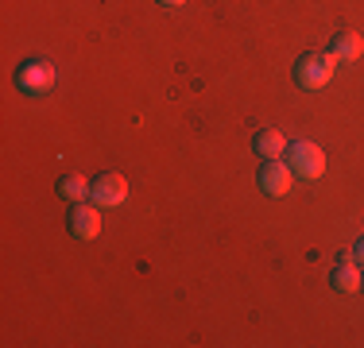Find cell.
<instances>
[{
    "label": "cell",
    "mask_w": 364,
    "mask_h": 348,
    "mask_svg": "<svg viewBox=\"0 0 364 348\" xmlns=\"http://www.w3.org/2000/svg\"><path fill=\"white\" fill-rule=\"evenodd\" d=\"M287 167L294 170V178H322L326 174V151L310 139H299V143L287 147Z\"/></svg>",
    "instance_id": "6da1fadb"
},
{
    "label": "cell",
    "mask_w": 364,
    "mask_h": 348,
    "mask_svg": "<svg viewBox=\"0 0 364 348\" xmlns=\"http://www.w3.org/2000/svg\"><path fill=\"white\" fill-rule=\"evenodd\" d=\"M337 58L333 55H302L299 62H294V82L302 85V89H322L329 82V74H333Z\"/></svg>",
    "instance_id": "7a4b0ae2"
},
{
    "label": "cell",
    "mask_w": 364,
    "mask_h": 348,
    "mask_svg": "<svg viewBox=\"0 0 364 348\" xmlns=\"http://www.w3.org/2000/svg\"><path fill=\"white\" fill-rule=\"evenodd\" d=\"M128 197V182L124 174H97V178L90 182V202L101 205V209H117L120 202Z\"/></svg>",
    "instance_id": "3957f363"
},
{
    "label": "cell",
    "mask_w": 364,
    "mask_h": 348,
    "mask_svg": "<svg viewBox=\"0 0 364 348\" xmlns=\"http://www.w3.org/2000/svg\"><path fill=\"white\" fill-rule=\"evenodd\" d=\"M256 182H259V190H264L267 197H283V194L291 190V182H294V170H291L283 159H264V167H259Z\"/></svg>",
    "instance_id": "277c9868"
},
{
    "label": "cell",
    "mask_w": 364,
    "mask_h": 348,
    "mask_svg": "<svg viewBox=\"0 0 364 348\" xmlns=\"http://www.w3.org/2000/svg\"><path fill=\"white\" fill-rule=\"evenodd\" d=\"M16 85H20L23 93H31V97H43V93L55 85V70L47 62H39V58H31V62H23L16 70Z\"/></svg>",
    "instance_id": "5b68a950"
},
{
    "label": "cell",
    "mask_w": 364,
    "mask_h": 348,
    "mask_svg": "<svg viewBox=\"0 0 364 348\" xmlns=\"http://www.w3.org/2000/svg\"><path fill=\"white\" fill-rule=\"evenodd\" d=\"M70 232L77 240H93L101 232V205H85V202H74L70 209Z\"/></svg>",
    "instance_id": "8992f818"
},
{
    "label": "cell",
    "mask_w": 364,
    "mask_h": 348,
    "mask_svg": "<svg viewBox=\"0 0 364 348\" xmlns=\"http://www.w3.org/2000/svg\"><path fill=\"white\" fill-rule=\"evenodd\" d=\"M287 139H283L279 128H264V132H256L252 136V151L256 155H264V159H283L287 155Z\"/></svg>",
    "instance_id": "52a82bcc"
},
{
    "label": "cell",
    "mask_w": 364,
    "mask_h": 348,
    "mask_svg": "<svg viewBox=\"0 0 364 348\" xmlns=\"http://www.w3.org/2000/svg\"><path fill=\"white\" fill-rule=\"evenodd\" d=\"M360 271H357V259H341V263L333 267V275H329V283H333V290H341V294H353V290H360Z\"/></svg>",
    "instance_id": "ba28073f"
},
{
    "label": "cell",
    "mask_w": 364,
    "mask_h": 348,
    "mask_svg": "<svg viewBox=\"0 0 364 348\" xmlns=\"http://www.w3.org/2000/svg\"><path fill=\"white\" fill-rule=\"evenodd\" d=\"M329 55H333L337 62H357V58L364 55V39L357 31H341L333 39V47H329Z\"/></svg>",
    "instance_id": "9c48e42d"
},
{
    "label": "cell",
    "mask_w": 364,
    "mask_h": 348,
    "mask_svg": "<svg viewBox=\"0 0 364 348\" xmlns=\"http://www.w3.org/2000/svg\"><path fill=\"white\" fill-rule=\"evenodd\" d=\"M58 194L70 197V202H85V197H90V182H85L82 174H63V178H58Z\"/></svg>",
    "instance_id": "30bf717a"
},
{
    "label": "cell",
    "mask_w": 364,
    "mask_h": 348,
    "mask_svg": "<svg viewBox=\"0 0 364 348\" xmlns=\"http://www.w3.org/2000/svg\"><path fill=\"white\" fill-rule=\"evenodd\" d=\"M353 259H357V263H364V236L357 240V248H353Z\"/></svg>",
    "instance_id": "8fae6325"
},
{
    "label": "cell",
    "mask_w": 364,
    "mask_h": 348,
    "mask_svg": "<svg viewBox=\"0 0 364 348\" xmlns=\"http://www.w3.org/2000/svg\"><path fill=\"white\" fill-rule=\"evenodd\" d=\"M163 8H178V4H186V0H159Z\"/></svg>",
    "instance_id": "7c38bea8"
},
{
    "label": "cell",
    "mask_w": 364,
    "mask_h": 348,
    "mask_svg": "<svg viewBox=\"0 0 364 348\" xmlns=\"http://www.w3.org/2000/svg\"><path fill=\"white\" fill-rule=\"evenodd\" d=\"M360 286H364V278H360Z\"/></svg>",
    "instance_id": "4fadbf2b"
}]
</instances>
